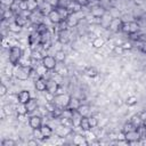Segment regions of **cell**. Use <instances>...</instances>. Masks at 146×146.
I'll return each mask as SVG.
<instances>
[{
	"label": "cell",
	"mask_w": 146,
	"mask_h": 146,
	"mask_svg": "<svg viewBox=\"0 0 146 146\" xmlns=\"http://www.w3.org/2000/svg\"><path fill=\"white\" fill-rule=\"evenodd\" d=\"M122 23H123V21H122V18H120L119 16H117V17H113V18L111 19V22H110V25H108L107 30L111 31L112 33H117V32L121 31Z\"/></svg>",
	"instance_id": "ba28073f"
},
{
	"label": "cell",
	"mask_w": 146,
	"mask_h": 146,
	"mask_svg": "<svg viewBox=\"0 0 146 146\" xmlns=\"http://www.w3.org/2000/svg\"><path fill=\"white\" fill-rule=\"evenodd\" d=\"M79 128H80V130H81L82 132L88 131V130H91V127H90V123H89V119H88V116H83V117H82V120H81V122H80Z\"/></svg>",
	"instance_id": "484cf974"
},
{
	"label": "cell",
	"mask_w": 146,
	"mask_h": 146,
	"mask_svg": "<svg viewBox=\"0 0 146 146\" xmlns=\"http://www.w3.org/2000/svg\"><path fill=\"white\" fill-rule=\"evenodd\" d=\"M65 22H66V24H67V26H68V29H71V27H76L80 23H81V19H79L76 16H75V14H71L66 19H65Z\"/></svg>",
	"instance_id": "e0dca14e"
},
{
	"label": "cell",
	"mask_w": 146,
	"mask_h": 146,
	"mask_svg": "<svg viewBox=\"0 0 146 146\" xmlns=\"http://www.w3.org/2000/svg\"><path fill=\"white\" fill-rule=\"evenodd\" d=\"M66 55H67L66 51L63 50V49H59V50L55 51V54H54V56H55V58L57 59L58 63H64V60L66 59Z\"/></svg>",
	"instance_id": "f1b7e54d"
},
{
	"label": "cell",
	"mask_w": 146,
	"mask_h": 146,
	"mask_svg": "<svg viewBox=\"0 0 146 146\" xmlns=\"http://www.w3.org/2000/svg\"><path fill=\"white\" fill-rule=\"evenodd\" d=\"M19 9L21 10H27V3H26V1H19Z\"/></svg>",
	"instance_id": "c3c4849f"
},
{
	"label": "cell",
	"mask_w": 146,
	"mask_h": 146,
	"mask_svg": "<svg viewBox=\"0 0 146 146\" xmlns=\"http://www.w3.org/2000/svg\"><path fill=\"white\" fill-rule=\"evenodd\" d=\"M71 95H68L67 92H64V94H59V95H55V99H54V103L56 104V106L60 107V108H66L70 104V100H71Z\"/></svg>",
	"instance_id": "3957f363"
},
{
	"label": "cell",
	"mask_w": 146,
	"mask_h": 146,
	"mask_svg": "<svg viewBox=\"0 0 146 146\" xmlns=\"http://www.w3.org/2000/svg\"><path fill=\"white\" fill-rule=\"evenodd\" d=\"M58 123H59V124H63V125H66V127H72V128H74V127H73V121H72V119H71V117H67V116H60V117L58 119Z\"/></svg>",
	"instance_id": "e575fe53"
},
{
	"label": "cell",
	"mask_w": 146,
	"mask_h": 146,
	"mask_svg": "<svg viewBox=\"0 0 146 146\" xmlns=\"http://www.w3.org/2000/svg\"><path fill=\"white\" fill-rule=\"evenodd\" d=\"M31 66H22V65H16L15 66V72H14V78L17 79L18 81H26L30 79L31 74Z\"/></svg>",
	"instance_id": "7a4b0ae2"
},
{
	"label": "cell",
	"mask_w": 146,
	"mask_h": 146,
	"mask_svg": "<svg viewBox=\"0 0 146 146\" xmlns=\"http://www.w3.org/2000/svg\"><path fill=\"white\" fill-rule=\"evenodd\" d=\"M82 117H83V116H82L76 110H72V116H71V119H72V121H73V127H74V128H79Z\"/></svg>",
	"instance_id": "7402d4cb"
},
{
	"label": "cell",
	"mask_w": 146,
	"mask_h": 146,
	"mask_svg": "<svg viewBox=\"0 0 146 146\" xmlns=\"http://www.w3.org/2000/svg\"><path fill=\"white\" fill-rule=\"evenodd\" d=\"M15 66H16V65H14V64H11V63L8 62V64L3 67V73H5V75H6L8 79H11V78L14 76Z\"/></svg>",
	"instance_id": "603a6c76"
},
{
	"label": "cell",
	"mask_w": 146,
	"mask_h": 146,
	"mask_svg": "<svg viewBox=\"0 0 146 146\" xmlns=\"http://www.w3.org/2000/svg\"><path fill=\"white\" fill-rule=\"evenodd\" d=\"M29 125L31 129H38V128H41L43 122H42V116L39 115V114H33V115H30L29 116Z\"/></svg>",
	"instance_id": "30bf717a"
},
{
	"label": "cell",
	"mask_w": 146,
	"mask_h": 146,
	"mask_svg": "<svg viewBox=\"0 0 146 146\" xmlns=\"http://www.w3.org/2000/svg\"><path fill=\"white\" fill-rule=\"evenodd\" d=\"M57 41L59 43H62L63 46L64 44H68L71 42V33H70V29H66V30H60L57 32Z\"/></svg>",
	"instance_id": "8992f818"
},
{
	"label": "cell",
	"mask_w": 146,
	"mask_h": 146,
	"mask_svg": "<svg viewBox=\"0 0 146 146\" xmlns=\"http://www.w3.org/2000/svg\"><path fill=\"white\" fill-rule=\"evenodd\" d=\"M56 9L58 10V13H59V15H60V17H62V19H63V21H65V19L71 15V11H70L66 7L58 6V7H56Z\"/></svg>",
	"instance_id": "83f0119b"
},
{
	"label": "cell",
	"mask_w": 146,
	"mask_h": 146,
	"mask_svg": "<svg viewBox=\"0 0 146 146\" xmlns=\"http://www.w3.org/2000/svg\"><path fill=\"white\" fill-rule=\"evenodd\" d=\"M138 114H139V116L141 117V120H143V121H145V120H146V111H141V112H140V113H138Z\"/></svg>",
	"instance_id": "681fc988"
},
{
	"label": "cell",
	"mask_w": 146,
	"mask_h": 146,
	"mask_svg": "<svg viewBox=\"0 0 146 146\" xmlns=\"http://www.w3.org/2000/svg\"><path fill=\"white\" fill-rule=\"evenodd\" d=\"M82 116H89L90 115V112H91V107H90V105H88V104H82L81 103V105L78 107V110H76Z\"/></svg>",
	"instance_id": "cb8c5ba5"
},
{
	"label": "cell",
	"mask_w": 146,
	"mask_h": 146,
	"mask_svg": "<svg viewBox=\"0 0 146 146\" xmlns=\"http://www.w3.org/2000/svg\"><path fill=\"white\" fill-rule=\"evenodd\" d=\"M8 92H9V88L5 84V82H2L1 86H0V96H1V97H5Z\"/></svg>",
	"instance_id": "60d3db41"
},
{
	"label": "cell",
	"mask_w": 146,
	"mask_h": 146,
	"mask_svg": "<svg viewBox=\"0 0 146 146\" xmlns=\"http://www.w3.org/2000/svg\"><path fill=\"white\" fill-rule=\"evenodd\" d=\"M81 105V102L79 98L76 97H71V100H70V104L66 108H70V110H78V107Z\"/></svg>",
	"instance_id": "d6a6232c"
},
{
	"label": "cell",
	"mask_w": 146,
	"mask_h": 146,
	"mask_svg": "<svg viewBox=\"0 0 146 146\" xmlns=\"http://www.w3.org/2000/svg\"><path fill=\"white\" fill-rule=\"evenodd\" d=\"M112 51H113L115 55H119V56H122V55L125 52V50L123 49V47H122L121 44H114Z\"/></svg>",
	"instance_id": "ab89813d"
},
{
	"label": "cell",
	"mask_w": 146,
	"mask_h": 146,
	"mask_svg": "<svg viewBox=\"0 0 146 146\" xmlns=\"http://www.w3.org/2000/svg\"><path fill=\"white\" fill-rule=\"evenodd\" d=\"M137 103H138V98H137V96H135V95L128 96L127 99L124 100V104H125L128 107H132V106L137 105Z\"/></svg>",
	"instance_id": "1f68e13d"
},
{
	"label": "cell",
	"mask_w": 146,
	"mask_h": 146,
	"mask_svg": "<svg viewBox=\"0 0 146 146\" xmlns=\"http://www.w3.org/2000/svg\"><path fill=\"white\" fill-rule=\"evenodd\" d=\"M54 131H55V135L58 138H66V137L71 136L74 132V128L66 127V125H63V124H59L58 123V125L56 127V129Z\"/></svg>",
	"instance_id": "277c9868"
},
{
	"label": "cell",
	"mask_w": 146,
	"mask_h": 146,
	"mask_svg": "<svg viewBox=\"0 0 146 146\" xmlns=\"http://www.w3.org/2000/svg\"><path fill=\"white\" fill-rule=\"evenodd\" d=\"M54 71H56L58 74H60V75H63V76L67 75V73H68V68H67V66H65L63 63H58L57 66H56V68H55Z\"/></svg>",
	"instance_id": "f546056e"
},
{
	"label": "cell",
	"mask_w": 146,
	"mask_h": 146,
	"mask_svg": "<svg viewBox=\"0 0 146 146\" xmlns=\"http://www.w3.org/2000/svg\"><path fill=\"white\" fill-rule=\"evenodd\" d=\"M8 31H9L10 33H13V34H19V33L23 31V27L19 26L15 21H11V22H9V24H8Z\"/></svg>",
	"instance_id": "ffe728a7"
},
{
	"label": "cell",
	"mask_w": 146,
	"mask_h": 146,
	"mask_svg": "<svg viewBox=\"0 0 146 146\" xmlns=\"http://www.w3.org/2000/svg\"><path fill=\"white\" fill-rule=\"evenodd\" d=\"M22 56H23V48L19 44L13 46L8 49V62L9 63L14 65H18Z\"/></svg>",
	"instance_id": "6da1fadb"
},
{
	"label": "cell",
	"mask_w": 146,
	"mask_h": 146,
	"mask_svg": "<svg viewBox=\"0 0 146 146\" xmlns=\"http://www.w3.org/2000/svg\"><path fill=\"white\" fill-rule=\"evenodd\" d=\"M40 129H41V131H42V133H43V136H44V138H46V139L51 138V137L55 135L54 129H52V128H51L49 124L43 123V124H42V127H41Z\"/></svg>",
	"instance_id": "d6986e66"
},
{
	"label": "cell",
	"mask_w": 146,
	"mask_h": 146,
	"mask_svg": "<svg viewBox=\"0 0 146 146\" xmlns=\"http://www.w3.org/2000/svg\"><path fill=\"white\" fill-rule=\"evenodd\" d=\"M33 68H35L36 73H38L40 76H44V78H46V75L50 72V71H49V70H47V68H46L41 63H39V64H38L35 67H33Z\"/></svg>",
	"instance_id": "4dcf8cb0"
},
{
	"label": "cell",
	"mask_w": 146,
	"mask_h": 146,
	"mask_svg": "<svg viewBox=\"0 0 146 146\" xmlns=\"http://www.w3.org/2000/svg\"><path fill=\"white\" fill-rule=\"evenodd\" d=\"M124 136H125V140L129 144H139L140 139H141V136H140V132L138 131V129L129 131V132H125Z\"/></svg>",
	"instance_id": "52a82bcc"
},
{
	"label": "cell",
	"mask_w": 146,
	"mask_h": 146,
	"mask_svg": "<svg viewBox=\"0 0 146 146\" xmlns=\"http://www.w3.org/2000/svg\"><path fill=\"white\" fill-rule=\"evenodd\" d=\"M19 26H22L23 29L25 27V26H27L31 22H30V18H29V16H25V15H23V14H17V15H15V19H14Z\"/></svg>",
	"instance_id": "2e32d148"
},
{
	"label": "cell",
	"mask_w": 146,
	"mask_h": 146,
	"mask_svg": "<svg viewBox=\"0 0 146 146\" xmlns=\"http://www.w3.org/2000/svg\"><path fill=\"white\" fill-rule=\"evenodd\" d=\"M137 128L130 122V121H128V122H125L124 124H123V127H122V131L125 133V132H129V131H132V130H136Z\"/></svg>",
	"instance_id": "f35d334b"
},
{
	"label": "cell",
	"mask_w": 146,
	"mask_h": 146,
	"mask_svg": "<svg viewBox=\"0 0 146 146\" xmlns=\"http://www.w3.org/2000/svg\"><path fill=\"white\" fill-rule=\"evenodd\" d=\"M121 46L123 47V49H124L125 51H128V50L130 51V50H132V48H133V46H132V43H131L130 41H123Z\"/></svg>",
	"instance_id": "7bdbcfd3"
},
{
	"label": "cell",
	"mask_w": 146,
	"mask_h": 146,
	"mask_svg": "<svg viewBox=\"0 0 146 146\" xmlns=\"http://www.w3.org/2000/svg\"><path fill=\"white\" fill-rule=\"evenodd\" d=\"M47 82H48V79L47 78H44V76L38 78L34 81V88H35V90L39 91V92H44L47 90Z\"/></svg>",
	"instance_id": "4fadbf2b"
},
{
	"label": "cell",
	"mask_w": 146,
	"mask_h": 146,
	"mask_svg": "<svg viewBox=\"0 0 146 146\" xmlns=\"http://www.w3.org/2000/svg\"><path fill=\"white\" fill-rule=\"evenodd\" d=\"M18 1H27V0H18Z\"/></svg>",
	"instance_id": "f907efd6"
},
{
	"label": "cell",
	"mask_w": 146,
	"mask_h": 146,
	"mask_svg": "<svg viewBox=\"0 0 146 146\" xmlns=\"http://www.w3.org/2000/svg\"><path fill=\"white\" fill-rule=\"evenodd\" d=\"M58 1H62V0H58Z\"/></svg>",
	"instance_id": "816d5d0a"
},
{
	"label": "cell",
	"mask_w": 146,
	"mask_h": 146,
	"mask_svg": "<svg viewBox=\"0 0 146 146\" xmlns=\"http://www.w3.org/2000/svg\"><path fill=\"white\" fill-rule=\"evenodd\" d=\"M58 86H59V84H58L54 79L49 78V79H48V82H47V91H49V92L56 95L57 89H58Z\"/></svg>",
	"instance_id": "44dd1931"
},
{
	"label": "cell",
	"mask_w": 146,
	"mask_h": 146,
	"mask_svg": "<svg viewBox=\"0 0 146 146\" xmlns=\"http://www.w3.org/2000/svg\"><path fill=\"white\" fill-rule=\"evenodd\" d=\"M88 119H89V123H90L91 129H94V128H96V127H98V125H99V119H98L95 114L89 115V116H88Z\"/></svg>",
	"instance_id": "8d00e7d4"
},
{
	"label": "cell",
	"mask_w": 146,
	"mask_h": 146,
	"mask_svg": "<svg viewBox=\"0 0 146 146\" xmlns=\"http://www.w3.org/2000/svg\"><path fill=\"white\" fill-rule=\"evenodd\" d=\"M41 64L49 71H54L58 64L57 59L55 58L54 55H50V54H47L46 56H43V58L41 59Z\"/></svg>",
	"instance_id": "5b68a950"
},
{
	"label": "cell",
	"mask_w": 146,
	"mask_h": 146,
	"mask_svg": "<svg viewBox=\"0 0 146 146\" xmlns=\"http://www.w3.org/2000/svg\"><path fill=\"white\" fill-rule=\"evenodd\" d=\"M84 74H86L88 78L94 79V78H96V76L99 75V72H98V70H97L96 67H94V66H88V67L84 70Z\"/></svg>",
	"instance_id": "d4e9b609"
},
{
	"label": "cell",
	"mask_w": 146,
	"mask_h": 146,
	"mask_svg": "<svg viewBox=\"0 0 146 146\" xmlns=\"http://www.w3.org/2000/svg\"><path fill=\"white\" fill-rule=\"evenodd\" d=\"M89 14L92 15L94 17H96V18H102L106 14V9H105V7H103L100 5H91Z\"/></svg>",
	"instance_id": "8fae6325"
},
{
	"label": "cell",
	"mask_w": 146,
	"mask_h": 146,
	"mask_svg": "<svg viewBox=\"0 0 146 146\" xmlns=\"http://www.w3.org/2000/svg\"><path fill=\"white\" fill-rule=\"evenodd\" d=\"M43 97H44L46 102H54V99H55V95L49 92V91H47V90L43 92Z\"/></svg>",
	"instance_id": "b9f144b4"
},
{
	"label": "cell",
	"mask_w": 146,
	"mask_h": 146,
	"mask_svg": "<svg viewBox=\"0 0 146 146\" xmlns=\"http://www.w3.org/2000/svg\"><path fill=\"white\" fill-rule=\"evenodd\" d=\"M26 3H27V10L30 13L38 10L39 9V6H40V1L39 0H27Z\"/></svg>",
	"instance_id": "4316f807"
},
{
	"label": "cell",
	"mask_w": 146,
	"mask_h": 146,
	"mask_svg": "<svg viewBox=\"0 0 146 146\" xmlns=\"http://www.w3.org/2000/svg\"><path fill=\"white\" fill-rule=\"evenodd\" d=\"M50 6H52L54 8H56V7H58V5H59V1L58 0H46Z\"/></svg>",
	"instance_id": "7dc6e473"
},
{
	"label": "cell",
	"mask_w": 146,
	"mask_h": 146,
	"mask_svg": "<svg viewBox=\"0 0 146 146\" xmlns=\"http://www.w3.org/2000/svg\"><path fill=\"white\" fill-rule=\"evenodd\" d=\"M38 141L39 140H36L35 138H32V139H29L26 141V144H27V146H36L38 145Z\"/></svg>",
	"instance_id": "bcb514c9"
},
{
	"label": "cell",
	"mask_w": 146,
	"mask_h": 146,
	"mask_svg": "<svg viewBox=\"0 0 146 146\" xmlns=\"http://www.w3.org/2000/svg\"><path fill=\"white\" fill-rule=\"evenodd\" d=\"M14 1H15V0H0L1 6H5V7H10Z\"/></svg>",
	"instance_id": "f6af8a7d"
},
{
	"label": "cell",
	"mask_w": 146,
	"mask_h": 146,
	"mask_svg": "<svg viewBox=\"0 0 146 146\" xmlns=\"http://www.w3.org/2000/svg\"><path fill=\"white\" fill-rule=\"evenodd\" d=\"M25 106H26V111H27V114H32V113H34V112H36V110L39 108V102H38V98H34V97H32L26 104H25Z\"/></svg>",
	"instance_id": "9a60e30c"
},
{
	"label": "cell",
	"mask_w": 146,
	"mask_h": 146,
	"mask_svg": "<svg viewBox=\"0 0 146 146\" xmlns=\"http://www.w3.org/2000/svg\"><path fill=\"white\" fill-rule=\"evenodd\" d=\"M91 44H92V47L95 49H102L106 44V41H105V39L102 35H98V36H96V38L92 39Z\"/></svg>",
	"instance_id": "ac0fdd59"
},
{
	"label": "cell",
	"mask_w": 146,
	"mask_h": 146,
	"mask_svg": "<svg viewBox=\"0 0 146 146\" xmlns=\"http://www.w3.org/2000/svg\"><path fill=\"white\" fill-rule=\"evenodd\" d=\"M32 136H33V138H35V139L39 140V141H42V140L46 139L40 128H38V129H32Z\"/></svg>",
	"instance_id": "d590c367"
},
{
	"label": "cell",
	"mask_w": 146,
	"mask_h": 146,
	"mask_svg": "<svg viewBox=\"0 0 146 146\" xmlns=\"http://www.w3.org/2000/svg\"><path fill=\"white\" fill-rule=\"evenodd\" d=\"M47 18L49 19V22H50L52 25H57V24H59L60 22H63L62 17H60V15H59V13H58V10H57L56 8H52V9L49 11V14L47 15Z\"/></svg>",
	"instance_id": "7c38bea8"
},
{
	"label": "cell",
	"mask_w": 146,
	"mask_h": 146,
	"mask_svg": "<svg viewBox=\"0 0 146 146\" xmlns=\"http://www.w3.org/2000/svg\"><path fill=\"white\" fill-rule=\"evenodd\" d=\"M17 98H18V103L21 104H26L32 97H31V92L27 89H22L17 92Z\"/></svg>",
	"instance_id": "5bb4252c"
},
{
	"label": "cell",
	"mask_w": 146,
	"mask_h": 146,
	"mask_svg": "<svg viewBox=\"0 0 146 146\" xmlns=\"http://www.w3.org/2000/svg\"><path fill=\"white\" fill-rule=\"evenodd\" d=\"M17 141L13 138H3L1 141V146H16Z\"/></svg>",
	"instance_id": "74e56055"
},
{
	"label": "cell",
	"mask_w": 146,
	"mask_h": 146,
	"mask_svg": "<svg viewBox=\"0 0 146 146\" xmlns=\"http://www.w3.org/2000/svg\"><path fill=\"white\" fill-rule=\"evenodd\" d=\"M129 121H130V122H131L136 128H139V127L144 123V121L141 120V117L139 116V114H135V115H132V116H131V119H130Z\"/></svg>",
	"instance_id": "836d02e7"
},
{
	"label": "cell",
	"mask_w": 146,
	"mask_h": 146,
	"mask_svg": "<svg viewBox=\"0 0 146 146\" xmlns=\"http://www.w3.org/2000/svg\"><path fill=\"white\" fill-rule=\"evenodd\" d=\"M72 143L74 145H78V146H87V145L90 144L83 132H73Z\"/></svg>",
	"instance_id": "9c48e42d"
},
{
	"label": "cell",
	"mask_w": 146,
	"mask_h": 146,
	"mask_svg": "<svg viewBox=\"0 0 146 146\" xmlns=\"http://www.w3.org/2000/svg\"><path fill=\"white\" fill-rule=\"evenodd\" d=\"M16 120L18 122H25V121H29V114H17L16 115Z\"/></svg>",
	"instance_id": "ee69618b"
}]
</instances>
